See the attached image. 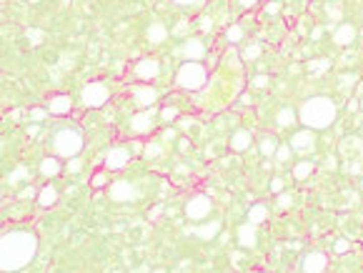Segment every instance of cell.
<instances>
[{
  "label": "cell",
  "mask_w": 363,
  "mask_h": 273,
  "mask_svg": "<svg viewBox=\"0 0 363 273\" xmlns=\"http://www.w3.org/2000/svg\"><path fill=\"white\" fill-rule=\"evenodd\" d=\"M38 251V238L30 231H8L0 236V271L15 273L25 268Z\"/></svg>",
  "instance_id": "6da1fadb"
},
{
  "label": "cell",
  "mask_w": 363,
  "mask_h": 273,
  "mask_svg": "<svg viewBox=\"0 0 363 273\" xmlns=\"http://www.w3.org/2000/svg\"><path fill=\"white\" fill-rule=\"evenodd\" d=\"M298 121L303 123V128H311V131L331 128L333 121H336V103L326 95H313L300 105Z\"/></svg>",
  "instance_id": "7a4b0ae2"
},
{
  "label": "cell",
  "mask_w": 363,
  "mask_h": 273,
  "mask_svg": "<svg viewBox=\"0 0 363 273\" xmlns=\"http://www.w3.org/2000/svg\"><path fill=\"white\" fill-rule=\"evenodd\" d=\"M206 83H208V70H206V66H203L201 61H188V63H183V66L178 68V73H175V85H178L180 90L196 93V90H201Z\"/></svg>",
  "instance_id": "3957f363"
},
{
  "label": "cell",
  "mask_w": 363,
  "mask_h": 273,
  "mask_svg": "<svg viewBox=\"0 0 363 273\" xmlns=\"http://www.w3.org/2000/svg\"><path fill=\"white\" fill-rule=\"evenodd\" d=\"M53 150L60 158H75L83 150V136L75 128H63L53 138Z\"/></svg>",
  "instance_id": "277c9868"
},
{
  "label": "cell",
  "mask_w": 363,
  "mask_h": 273,
  "mask_svg": "<svg viewBox=\"0 0 363 273\" xmlns=\"http://www.w3.org/2000/svg\"><path fill=\"white\" fill-rule=\"evenodd\" d=\"M80 100L85 108H103L110 100V88L100 80H90L83 90H80Z\"/></svg>",
  "instance_id": "5b68a950"
},
{
  "label": "cell",
  "mask_w": 363,
  "mask_h": 273,
  "mask_svg": "<svg viewBox=\"0 0 363 273\" xmlns=\"http://www.w3.org/2000/svg\"><path fill=\"white\" fill-rule=\"evenodd\" d=\"M211 210H213V201H211L208 196H193V198L186 203V215H188L191 221H203V218L211 215Z\"/></svg>",
  "instance_id": "8992f818"
},
{
  "label": "cell",
  "mask_w": 363,
  "mask_h": 273,
  "mask_svg": "<svg viewBox=\"0 0 363 273\" xmlns=\"http://www.w3.org/2000/svg\"><path fill=\"white\" fill-rule=\"evenodd\" d=\"M153 128H155V111L153 108H143L131 118V131L136 136H148Z\"/></svg>",
  "instance_id": "52a82bcc"
},
{
  "label": "cell",
  "mask_w": 363,
  "mask_h": 273,
  "mask_svg": "<svg viewBox=\"0 0 363 273\" xmlns=\"http://www.w3.org/2000/svg\"><path fill=\"white\" fill-rule=\"evenodd\" d=\"M108 196L115 203H131V201H136V188L131 181H113L108 188Z\"/></svg>",
  "instance_id": "ba28073f"
},
{
  "label": "cell",
  "mask_w": 363,
  "mask_h": 273,
  "mask_svg": "<svg viewBox=\"0 0 363 273\" xmlns=\"http://www.w3.org/2000/svg\"><path fill=\"white\" fill-rule=\"evenodd\" d=\"M290 148H293L295 153H300V155L313 153V148H316V136H313V131H311V128H303V131L293 133V138H290Z\"/></svg>",
  "instance_id": "9c48e42d"
},
{
  "label": "cell",
  "mask_w": 363,
  "mask_h": 273,
  "mask_svg": "<svg viewBox=\"0 0 363 273\" xmlns=\"http://www.w3.org/2000/svg\"><path fill=\"white\" fill-rule=\"evenodd\" d=\"M326 266H328V258L321 251H311L300 258V271L303 273H323Z\"/></svg>",
  "instance_id": "30bf717a"
},
{
  "label": "cell",
  "mask_w": 363,
  "mask_h": 273,
  "mask_svg": "<svg viewBox=\"0 0 363 273\" xmlns=\"http://www.w3.org/2000/svg\"><path fill=\"white\" fill-rule=\"evenodd\" d=\"M131 163V150L128 148H113L105 155V171H123Z\"/></svg>",
  "instance_id": "8fae6325"
},
{
  "label": "cell",
  "mask_w": 363,
  "mask_h": 273,
  "mask_svg": "<svg viewBox=\"0 0 363 273\" xmlns=\"http://www.w3.org/2000/svg\"><path fill=\"white\" fill-rule=\"evenodd\" d=\"M155 100H158V93H155V88H153V85L141 83V85H136V88H133V103H136L141 111H143V108H150Z\"/></svg>",
  "instance_id": "7c38bea8"
},
{
  "label": "cell",
  "mask_w": 363,
  "mask_h": 273,
  "mask_svg": "<svg viewBox=\"0 0 363 273\" xmlns=\"http://www.w3.org/2000/svg\"><path fill=\"white\" fill-rule=\"evenodd\" d=\"M158 73H160V63L155 58H143L133 66V75L138 80H153V78H158Z\"/></svg>",
  "instance_id": "4fadbf2b"
},
{
  "label": "cell",
  "mask_w": 363,
  "mask_h": 273,
  "mask_svg": "<svg viewBox=\"0 0 363 273\" xmlns=\"http://www.w3.org/2000/svg\"><path fill=\"white\" fill-rule=\"evenodd\" d=\"M235 236H238V243H240V248H256V243H258V226L256 223H240L238 226V231H235Z\"/></svg>",
  "instance_id": "5bb4252c"
},
{
  "label": "cell",
  "mask_w": 363,
  "mask_h": 273,
  "mask_svg": "<svg viewBox=\"0 0 363 273\" xmlns=\"http://www.w3.org/2000/svg\"><path fill=\"white\" fill-rule=\"evenodd\" d=\"M206 56V43L201 38H188L183 43V58L186 61H203Z\"/></svg>",
  "instance_id": "9a60e30c"
},
{
  "label": "cell",
  "mask_w": 363,
  "mask_h": 273,
  "mask_svg": "<svg viewBox=\"0 0 363 273\" xmlns=\"http://www.w3.org/2000/svg\"><path fill=\"white\" fill-rule=\"evenodd\" d=\"M353 40H356V28H353L351 23H343V25L336 28V33H333V43H336V45L346 48V45H351Z\"/></svg>",
  "instance_id": "2e32d148"
},
{
  "label": "cell",
  "mask_w": 363,
  "mask_h": 273,
  "mask_svg": "<svg viewBox=\"0 0 363 273\" xmlns=\"http://www.w3.org/2000/svg\"><path fill=\"white\" fill-rule=\"evenodd\" d=\"M71 108H73L71 95H53V98L48 100V111H50L53 116H66V113H71Z\"/></svg>",
  "instance_id": "e0dca14e"
},
{
  "label": "cell",
  "mask_w": 363,
  "mask_h": 273,
  "mask_svg": "<svg viewBox=\"0 0 363 273\" xmlns=\"http://www.w3.org/2000/svg\"><path fill=\"white\" fill-rule=\"evenodd\" d=\"M145 38H148V43L158 45V43H163V40L168 38V28H165L160 20H155V23H150V25H148V33H145Z\"/></svg>",
  "instance_id": "ac0fdd59"
},
{
  "label": "cell",
  "mask_w": 363,
  "mask_h": 273,
  "mask_svg": "<svg viewBox=\"0 0 363 273\" xmlns=\"http://www.w3.org/2000/svg\"><path fill=\"white\" fill-rule=\"evenodd\" d=\"M251 143H253V133H251V131H235V133H233V138H230V148H233L235 153L248 150V148H251Z\"/></svg>",
  "instance_id": "d6986e66"
},
{
  "label": "cell",
  "mask_w": 363,
  "mask_h": 273,
  "mask_svg": "<svg viewBox=\"0 0 363 273\" xmlns=\"http://www.w3.org/2000/svg\"><path fill=\"white\" fill-rule=\"evenodd\" d=\"M218 233H220V221H206L196 228V236L203 238V241H213Z\"/></svg>",
  "instance_id": "ffe728a7"
},
{
  "label": "cell",
  "mask_w": 363,
  "mask_h": 273,
  "mask_svg": "<svg viewBox=\"0 0 363 273\" xmlns=\"http://www.w3.org/2000/svg\"><path fill=\"white\" fill-rule=\"evenodd\" d=\"M268 218H271V210H268V205H266V203L251 205V210H248V221H251V223L261 226V223H266Z\"/></svg>",
  "instance_id": "44dd1931"
},
{
  "label": "cell",
  "mask_w": 363,
  "mask_h": 273,
  "mask_svg": "<svg viewBox=\"0 0 363 273\" xmlns=\"http://www.w3.org/2000/svg\"><path fill=\"white\" fill-rule=\"evenodd\" d=\"M40 173H43L45 178H55V176L60 173V160H58V158H43V160H40Z\"/></svg>",
  "instance_id": "7402d4cb"
},
{
  "label": "cell",
  "mask_w": 363,
  "mask_h": 273,
  "mask_svg": "<svg viewBox=\"0 0 363 273\" xmlns=\"http://www.w3.org/2000/svg\"><path fill=\"white\" fill-rule=\"evenodd\" d=\"M55 201H58V191H55V186H45V188L38 193V203L43 205V208H50Z\"/></svg>",
  "instance_id": "603a6c76"
},
{
  "label": "cell",
  "mask_w": 363,
  "mask_h": 273,
  "mask_svg": "<svg viewBox=\"0 0 363 273\" xmlns=\"http://www.w3.org/2000/svg\"><path fill=\"white\" fill-rule=\"evenodd\" d=\"M313 171H316V166H313L311 160H300V163L293 168V178H295V181H303V178H308Z\"/></svg>",
  "instance_id": "cb8c5ba5"
},
{
  "label": "cell",
  "mask_w": 363,
  "mask_h": 273,
  "mask_svg": "<svg viewBox=\"0 0 363 273\" xmlns=\"http://www.w3.org/2000/svg\"><path fill=\"white\" fill-rule=\"evenodd\" d=\"M276 123H278L281 128H290V126L295 123V113H293L290 108H283V111L276 116Z\"/></svg>",
  "instance_id": "d4e9b609"
},
{
  "label": "cell",
  "mask_w": 363,
  "mask_h": 273,
  "mask_svg": "<svg viewBox=\"0 0 363 273\" xmlns=\"http://www.w3.org/2000/svg\"><path fill=\"white\" fill-rule=\"evenodd\" d=\"M276 148H278V143H276L273 136L261 138V153H263V155H276Z\"/></svg>",
  "instance_id": "484cf974"
},
{
  "label": "cell",
  "mask_w": 363,
  "mask_h": 273,
  "mask_svg": "<svg viewBox=\"0 0 363 273\" xmlns=\"http://www.w3.org/2000/svg\"><path fill=\"white\" fill-rule=\"evenodd\" d=\"M225 40L240 43V40H243V28H240V25H230V28L225 30Z\"/></svg>",
  "instance_id": "4316f807"
},
{
  "label": "cell",
  "mask_w": 363,
  "mask_h": 273,
  "mask_svg": "<svg viewBox=\"0 0 363 273\" xmlns=\"http://www.w3.org/2000/svg\"><path fill=\"white\" fill-rule=\"evenodd\" d=\"M178 118V108L175 105H165L163 111H160V121L163 123H170V121H175Z\"/></svg>",
  "instance_id": "83f0119b"
},
{
  "label": "cell",
  "mask_w": 363,
  "mask_h": 273,
  "mask_svg": "<svg viewBox=\"0 0 363 273\" xmlns=\"http://www.w3.org/2000/svg\"><path fill=\"white\" fill-rule=\"evenodd\" d=\"M290 153H293L290 145H278V148H276V158H278V163H286V160L290 158Z\"/></svg>",
  "instance_id": "f1b7e54d"
},
{
  "label": "cell",
  "mask_w": 363,
  "mask_h": 273,
  "mask_svg": "<svg viewBox=\"0 0 363 273\" xmlns=\"http://www.w3.org/2000/svg\"><path fill=\"white\" fill-rule=\"evenodd\" d=\"M90 183H93V188H103V186L108 183V176H105V173H95Z\"/></svg>",
  "instance_id": "f546056e"
},
{
  "label": "cell",
  "mask_w": 363,
  "mask_h": 273,
  "mask_svg": "<svg viewBox=\"0 0 363 273\" xmlns=\"http://www.w3.org/2000/svg\"><path fill=\"white\" fill-rule=\"evenodd\" d=\"M198 25H201V30H203V33H208V30L213 28V20H211L208 15H201V18H198Z\"/></svg>",
  "instance_id": "4dcf8cb0"
},
{
  "label": "cell",
  "mask_w": 363,
  "mask_h": 273,
  "mask_svg": "<svg viewBox=\"0 0 363 273\" xmlns=\"http://www.w3.org/2000/svg\"><path fill=\"white\" fill-rule=\"evenodd\" d=\"M351 85H356V78H353V75H343V78H341V83H338V88H341V90H348Z\"/></svg>",
  "instance_id": "1f68e13d"
},
{
  "label": "cell",
  "mask_w": 363,
  "mask_h": 273,
  "mask_svg": "<svg viewBox=\"0 0 363 273\" xmlns=\"http://www.w3.org/2000/svg\"><path fill=\"white\" fill-rule=\"evenodd\" d=\"M258 56H261V48H258V45H251V48L243 53V58H246V61H253V58H258Z\"/></svg>",
  "instance_id": "d6a6232c"
},
{
  "label": "cell",
  "mask_w": 363,
  "mask_h": 273,
  "mask_svg": "<svg viewBox=\"0 0 363 273\" xmlns=\"http://www.w3.org/2000/svg\"><path fill=\"white\" fill-rule=\"evenodd\" d=\"M290 201H293V198H290V193L278 196V208H281V210H283V208H290Z\"/></svg>",
  "instance_id": "836d02e7"
},
{
  "label": "cell",
  "mask_w": 363,
  "mask_h": 273,
  "mask_svg": "<svg viewBox=\"0 0 363 273\" xmlns=\"http://www.w3.org/2000/svg\"><path fill=\"white\" fill-rule=\"evenodd\" d=\"M30 118H33V121H45V111H43V108H33V111H30Z\"/></svg>",
  "instance_id": "e575fe53"
},
{
  "label": "cell",
  "mask_w": 363,
  "mask_h": 273,
  "mask_svg": "<svg viewBox=\"0 0 363 273\" xmlns=\"http://www.w3.org/2000/svg\"><path fill=\"white\" fill-rule=\"evenodd\" d=\"M348 248H351V243H348V241H338V243H336V251H338V253H346Z\"/></svg>",
  "instance_id": "d590c367"
},
{
  "label": "cell",
  "mask_w": 363,
  "mask_h": 273,
  "mask_svg": "<svg viewBox=\"0 0 363 273\" xmlns=\"http://www.w3.org/2000/svg\"><path fill=\"white\" fill-rule=\"evenodd\" d=\"M28 38H33V43H40L43 33H40V30H28Z\"/></svg>",
  "instance_id": "8d00e7d4"
},
{
  "label": "cell",
  "mask_w": 363,
  "mask_h": 273,
  "mask_svg": "<svg viewBox=\"0 0 363 273\" xmlns=\"http://www.w3.org/2000/svg\"><path fill=\"white\" fill-rule=\"evenodd\" d=\"M186 30H188V23H186V20H180V23L175 25V33H178V35H183Z\"/></svg>",
  "instance_id": "74e56055"
},
{
  "label": "cell",
  "mask_w": 363,
  "mask_h": 273,
  "mask_svg": "<svg viewBox=\"0 0 363 273\" xmlns=\"http://www.w3.org/2000/svg\"><path fill=\"white\" fill-rule=\"evenodd\" d=\"M158 150H160V145H158V143H150V145L145 148V153H148V155H155Z\"/></svg>",
  "instance_id": "f35d334b"
},
{
  "label": "cell",
  "mask_w": 363,
  "mask_h": 273,
  "mask_svg": "<svg viewBox=\"0 0 363 273\" xmlns=\"http://www.w3.org/2000/svg\"><path fill=\"white\" fill-rule=\"evenodd\" d=\"M271 188H273V193H278V191L283 188V181H281V178H273V183H271Z\"/></svg>",
  "instance_id": "ab89813d"
},
{
  "label": "cell",
  "mask_w": 363,
  "mask_h": 273,
  "mask_svg": "<svg viewBox=\"0 0 363 273\" xmlns=\"http://www.w3.org/2000/svg\"><path fill=\"white\" fill-rule=\"evenodd\" d=\"M238 3H240V8H246V10H248V8H256V5H258V0H238Z\"/></svg>",
  "instance_id": "60d3db41"
},
{
  "label": "cell",
  "mask_w": 363,
  "mask_h": 273,
  "mask_svg": "<svg viewBox=\"0 0 363 273\" xmlns=\"http://www.w3.org/2000/svg\"><path fill=\"white\" fill-rule=\"evenodd\" d=\"M35 196V191L33 188H25V191H20V198H33Z\"/></svg>",
  "instance_id": "b9f144b4"
},
{
  "label": "cell",
  "mask_w": 363,
  "mask_h": 273,
  "mask_svg": "<svg viewBox=\"0 0 363 273\" xmlns=\"http://www.w3.org/2000/svg\"><path fill=\"white\" fill-rule=\"evenodd\" d=\"M266 10H268V13H276V10H278V3H268Z\"/></svg>",
  "instance_id": "7bdbcfd3"
},
{
  "label": "cell",
  "mask_w": 363,
  "mask_h": 273,
  "mask_svg": "<svg viewBox=\"0 0 363 273\" xmlns=\"http://www.w3.org/2000/svg\"><path fill=\"white\" fill-rule=\"evenodd\" d=\"M173 3H178V5H193L196 0H173Z\"/></svg>",
  "instance_id": "ee69618b"
},
{
  "label": "cell",
  "mask_w": 363,
  "mask_h": 273,
  "mask_svg": "<svg viewBox=\"0 0 363 273\" xmlns=\"http://www.w3.org/2000/svg\"><path fill=\"white\" fill-rule=\"evenodd\" d=\"M68 168H71V171H80V163H78V160H73V163L68 166Z\"/></svg>",
  "instance_id": "f6af8a7d"
},
{
  "label": "cell",
  "mask_w": 363,
  "mask_h": 273,
  "mask_svg": "<svg viewBox=\"0 0 363 273\" xmlns=\"http://www.w3.org/2000/svg\"><path fill=\"white\" fill-rule=\"evenodd\" d=\"M361 38H363V33H361Z\"/></svg>",
  "instance_id": "bcb514c9"
}]
</instances>
